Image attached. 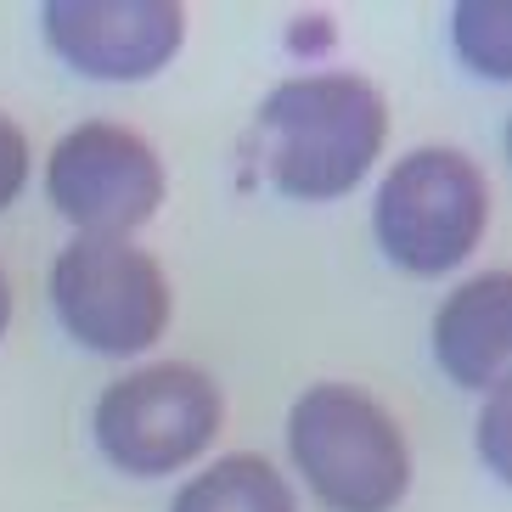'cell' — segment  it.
<instances>
[{"mask_svg": "<svg viewBox=\"0 0 512 512\" xmlns=\"http://www.w3.org/2000/svg\"><path fill=\"white\" fill-rule=\"evenodd\" d=\"M507 304H512V276L484 271L462 282L434 316V355L456 389L467 394H501L507 389Z\"/></svg>", "mask_w": 512, "mask_h": 512, "instance_id": "cell-8", "label": "cell"}, {"mask_svg": "<svg viewBox=\"0 0 512 512\" xmlns=\"http://www.w3.org/2000/svg\"><path fill=\"white\" fill-rule=\"evenodd\" d=\"M164 158L113 119H85L51 147L46 192L79 237H130L164 209Z\"/></svg>", "mask_w": 512, "mask_h": 512, "instance_id": "cell-6", "label": "cell"}, {"mask_svg": "<svg viewBox=\"0 0 512 512\" xmlns=\"http://www.w3.org/2000/svg\"><path fill=\"white\" fill-rule=\"evenodd\" d=\"M12 327V287H6V271H0V338Z\"/></svg>", "mask_w": 512, "mask_h": 512, "instance_id": "cell-13", "label": "cell"}, {"mask_svg": "<svg viewBox=\"0 0 512 512\" xmlns=\"http://www.w3.org/2000/svg\"><path fill=\"white\" fill-rule=\"evenodd\" d=\"M51 304L91 355H141L169 327V276L130 237H74L51 265Z\"/></svg>", "mask_w": 512, "mask_h": 512, "instance_id": "cell-4", "label": "cell"}, {"mask_svg": "<svg viewBox=\"0 0 512 512\" xmlns=\"http://www.w3.org/2000/svg\"><path fill=\"white\" fill-rule=\"evenodd\" d=\"M490 226L484 169L456 147H417L383 175L372 203V237L406 276L456 271Z\"/></svg>", "mask_w": 512, "mask_h": 512, "instance_id": "cell-3", "label": "cell"}, {"mask_svg": "<svg viewBox=\"0 0 512 512\" xmlns=\"http://www.w3.org/2000/svg\"><path fill=\"white\" fill-rule=\"evenodd\" d=\"M287 451L332 512H389L411 490V445L400 422L355 383L304 389L287 411Z\"/></svg>", "mask_w": 512, "mask_h": 512, "instance_id": "cell-2", "label": "cell"}, {"mask_svg": "<svg viewBox=\"0 0 512 512\" xmlns=\"http://www.w3.org/2000/svg\"><path fill=\"white\" fill-rule=\"evenodd\" d=\"M501 411H507V406H501V394H490V411H484V422H479V428H484V434H479V445H484V456H490V467H496V473H507V451H501Z\"/></svg>", "mask_w": 512, "mask_h": 512, "instance_id": "cell-12", "label": "cell"}, {"mask_svg": "<svg viewBox=\"0 0 512 512\" xmlns=\"http://www.w3.org/2000/svg\"><path fill=\"white\" fill-rule=\"evenodd\" d=\"M186 40L175 0H51L46 46L85 79H152Z\"/></svg>", "mask_w": 512, "mask_h": 512, "instance_id": "cell-7", "label": "cell"}, {"mask_svg": "<svg viewBox=\"0 0 512 512\" xmlns=\"http://www.w3.org/2000/svg\"><path fill=\"white\" fill-rule=\"evenodd\" d=\"M169 512H299V501L276 473V462L254 451H231L214 467H203L197 479H186Z\"/></svg>", "mask_w": 512, "mask_h": 512, "instance_id": "cell-9", "label": "cell"}, {"mask_svg": "<svg viewBox=\"0 0 512 512\" xmlns=\"http://www.w3.org/2000/svg\"><path fill=\"white\" fill-rule=\"evenodd\" d=\"M220 434V389L186 361H158L119 377L96 400V451L130 479H164L197 462Z\"/></svg>", "mask_w": 512, "mask_h": 512, "instance_id": "cell-5", "label": "cell"}, {"mask_svg": "<svg viewBox=\"0 0 512 512\" xmlns=\"http://www.w3.org/2000/svg\"><path fill=\"white\" fill-rule=\"evenodd\" d=\"M389 141V102L361 74L282 79L259 107V152L276 192L332 203L372 175Z\"/></svg>", "mask_w": 512, "mask_h": 512, "instance_id": "cell-1", "label": "cell"}, {"mask_svg": "<svg viewBox=\"0 0 512 512\" xmlns=\"http://www.w3.org/2000/svg\"><path fill=\"white\" fill-rule=\"evenodd\" d=\"M23 186H29V136L0 113V209H12Z\"/></svg>", "mask_w": 512, "mask_h": 512, "instance_id": "cell-11", "label": "cell"}, {"mask_svg": "<svg viewBox=\"0 0 512 512\" xmlns=\"http://www.w3.org/2000/svg\"><path fill=\"white\" fill-rule=\"evenodd\" d=\"M456 46L484 79H507V6L484 0L456 12Z\"/></svg>", "mask_w": 512, "mask_h": 512, "instance_id": "cell-10", "label": "cell"}]
</instances>
